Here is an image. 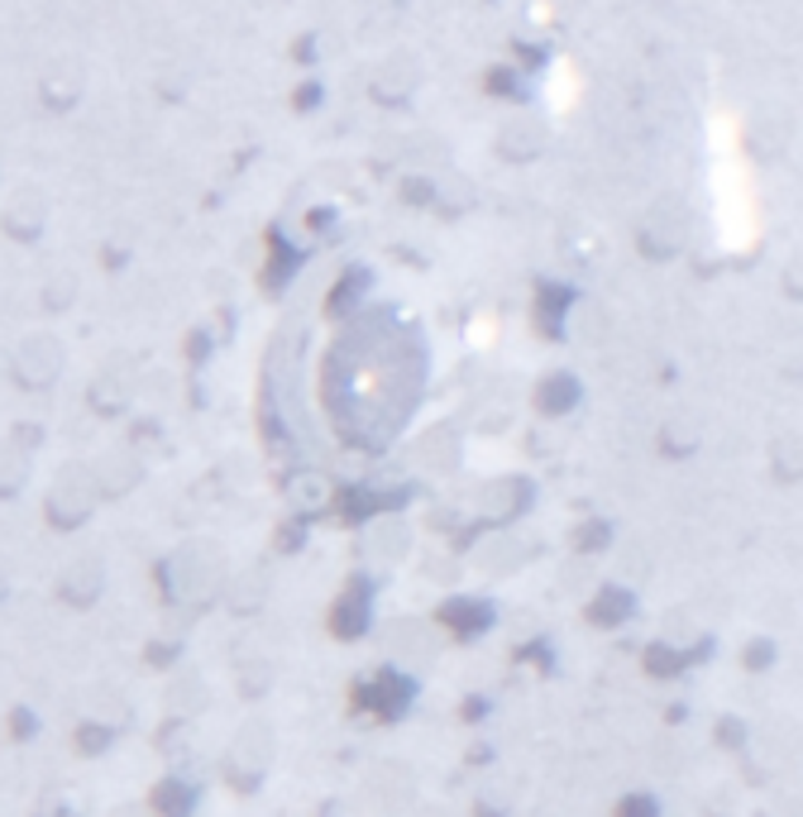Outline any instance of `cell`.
Returning a JSON list of instances; mask_svg holds the SVG:
<instances>
[]
</instances>
